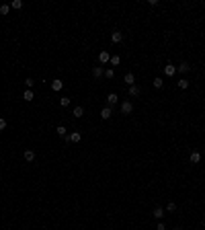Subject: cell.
Segmentation results:
<instances>
[{
  "label": "cell",
  "mask_w": 205,
  "mask_h": 230,
  "mask_svg": "<svg viewBox=\"0 0 205 230\" xmlns=\"http://www.w3.org/2000/svg\"><path fill=\"white\" fill-rule=\"evenodd\" d=\"M56 134H57V136H64V138H66V136H68V129H66L64 126H57V127H56Z\"/></svg>",
  "instance_id": "cell-16"
},
{
  "label": "cell",
  "mask_w": 205,
  "mask_h": 230,
  "mask_svg": "<svg viewBox=\"0 0 205 230\" xmlns=\"http://www.w3.org/2000/svg\"><path fill=\"white\" fill-rule=\"evenodd\" d=\"M189 70H191V66H189L187 62H182V64H179V66H176V72H181V74H187Z\"/></svg>",
  "instance_id": "cell-8"
},
{
  "label": "cell",
  "mask_w": 205,
  "mask_h": 230,
  "mask_svg": "<svg viewBox=\"0 0 205 230\" xmlns=\"http://www.w3.org/2000/svg\"><path fill=\"white\" fill-rule=\"evenodd\" d=\"M123 80H125L127 84H129V86H133V84H136V76H133L131 72H127L125 76H123Z\"/></svg>",
  "instance_id": "cell-9"
},
{
  "label": "cell",
  "mask_w": 205,
  "mask_h": 230,
  "mask_svg": "<svg viewBox=\"0 0 205 230\" xmlns=\"http://www.w3.org/2000/svg\"><path fill=\"white\" fill-rule=\"evenodd\" d=\"M121 39H123V33H121V31H113V35H111V41H113V43H119Z\"/></svg>",
  "instance_id": "cell-10"
},
{
  "label": "cell",
  "mask_w": 205,
  "mask_h": 230,
  "mask_svg": "<svg viewBox=\"0 0 205 230\" xmlns=\"http://www.w3.org/2000/svg\"><path fill=\"white\" fill-rule=\"evenodd\" d=\"M62 86H64V82H62V80H60V78H56V80H54V82H51V89H54V91H62Z\"/></svg>",
  "instance_id": "cell-11"
},
{
  "label": "cell",
  "mask_w": 205,
  "mask_h": 230,
  "mask_svg": "<svg viewBox=\"0 0 205 230\" xmlns=\"http://www.w3.org/2000/svg\"><path fill=\"white\" fill-rule=\"evenodd\" d=\"M66 140H68V142H72V144H78L80 140H82V134H80V132H72V134H68V136H66Z\"/></svg>",
  "instance_id": "cell-1"
},
{
  "label": "cell",
  "mask_w": 205,
  "mask_h": 230,
  "mask_svg": "<svg viewBox=\"0 0 205 230\" xmlns=\"http://www.w3.org/2000/svg\"><path fill=\"white\" fill-rule=\"evenodd\" d=\"M133 111V103L131 101H125V103H121V113L123 115H129Z\"/></svg>",
  "instance_id": "cell-2"
},
{
  "label": "cell",
  "mask_w": 205,
  "mask_h": 230,
  "mask_svg": "<svg viewBox=\"0 0 205 230\" xmlns=\"http://www.w3.org/2000/svg\"><path fill=\"white\" fill-rule=\"evenodd\" d=\"M191 162H193V164L201 162V152H191Z\"/></svg>",
  "instance_id": "cell-15"
},
{
  "label": "cell",
  "mask_w": 205,
  "mask_h": 230,
  "mask_svg": "<svg viewBox=\"0 0 205 230\" xmlns=\"http://www.w3.org/2000/svg\"><path fill=\"white\" fill-rule=\"evenodd\" d=\"M111 115H113V109H111V107H102L101 109V117L102 119H111Z\"/></svg>",
  "instance_id": "cell-4"
},
{
  "label": "cell",
  "mask_w": 205,
  "mask_h": 230,
  "mask_svg": "<svg viewBox=\"0 0 205 230\" xmlns=\"http://www.w3.org/2000/svg\"><path fill=\"white\" fill-rule=\"evenodd\" d=\"M174 230H181V228H174Z\"/></svg>",
  "instance_id": "cell-30"
},
{
  "label": "cell",
  "mask_w": 205,
  "mask_h": 230,
  "mask_svg": "<svg viewBox=\"0 0 205 230\" xmlns=\"http://www.w3.org/2000/svg\"><path fill=\"white\" fill-rule=\"evenodd\" d=\"M156 230H166V226H164V222H158V226H156Z\"/></svg>",
  "instance_id": "cell-28"
},
{
  "label": "cell",
  "mask_w": 205,
  "mask_h": 230,
  "mask_svg": "<svg viewBox=\"0 0 205 230\" xmlns=\"http://www.w3.org/2000/svg\"><path fill=\"white\" fill-rule=\"evenodd\" d=\"M11 8H17V11H19V8H23V2H21V0H14V2L11 4Z\"/></svg>",
  "instance_id": "cell-21"
},
{
  "label": "cell",
  "mask_w": 205,
  "mask_h": 230,
  "mask_svg": "<svg viewBox=\"0 0 205 230\" xmlns=\"http://www.w3.org/2000/svg\"><path fill=\"white\" fill-rule=\"evenodd\" d=\"M99 62H101V64H107V62H111V56H109V51H101V54H99Z\"/></svg>",
  "instance_id": "cell-7"
},
{
  "label": "cell",
  "mask_w": 205,
  "mask_h": 230,
  "mask_svg": "<svg viewBox=\"0 0 205 230\" xmlns=\"http://www.w3.org/2000/svg\"><path fill=\"white\" fill-rule=\"evenodd\" d=\"M102 74H105V72H102L101 66H94V68H92V76H94V78H101Z\"/></svg>",
  "instance_id": "cell-14"
},
{
  "label": "cell",
  "mask_w": 205,
  "mask_h": 230,
  "mask_svg": "<svg viewBox=\"0 0 205 230\" xmlns=\"http://www.w3.org/2000/svg\"><path fill=\"white\" fill-rule=\"evenodd\" d=\"M113 76H115V70H113V68L105 70V78H113Z\"/></svg>",
  "instance_id": "cell-23"
},
{
  "label": "cell",
  "mask_w": 205,
  "mask_h": 230,
  "mask_svg": "<svg viewBox=\"0 0 205 230\" xmlns=\"http://www.w3.org/2000/svg\"><path fill=\"white\" fill-rule=\"evenodd\" d=\"M154 86H156V89H162V86H164V80H162V78H154Z\"/></svg>",
  "instance_id": "cell-22"
},
{
  "label": "cell",
  "mask_w": 205,
  "mask_h": 230,
  "mask_svg": "<svg viewBox=\"0 0 205 230\" xmlns=\"http://www.w3.org/2000/svg\"><path fill=\"white\" fill-rule=\"evenodd\" d=\"M25 84H27V89H33V86H35V80H33V78H27V80H25Z\"/></svg>",
  "instance_id": "cell-26"
},
{
  "label": "cell",
  "mask_w": 205,
  "mask_h": 230,
  "mask_svg": "<svg viewBox=\"0 0 205 230\" xmlns=\"http://www.w3.org/2000/svg\"><path fill=\"white\" fill-rule=\"evenodd\" d=\"M107 103H109V107H113V105H117V103H119V97H117L115 92H111V95L107 97Z\"/></svg>",
  "instance_id": "cell-6"
},
{
  "label": "cell",
  "mask_w": 205,
  "mask_h": 230,
  "mask_svg": "<svg viewBox=\"0 0 205 230\" xmlns=\"http://www.w3.org/2000/svg\"><path fill=\"white\" fill-rule=\"evenodd\" d=\"M176 84H179V89H182V91H185V89L189 86V80H187V78H181V80L176 82Z\"/></svg>",
  "instance_id": "cell-19"
},
{
  "label": "cell",
  "mask_w": 205,
  "mask_h": 230,
  "mask_svg": "<svg viewBox=\"0 0 205 230\" xmlns=\"http://www.w3.org/2000/svg\"><path fill=\"white\" fill-rule=\"evenodd\" d=\"M176 210V204L174 201H168V206H166V212H174Z\"/></svg>",
  "instance_id": "cell-25"
},
{
  "label": "cell",
  "mask_w": 205,
  "mask_h": 230,
  "mask_svg": "<svg viewBox=\"0 0 205 230\" xmlns=\"http://www.w3.org/2000/svg\"><path fill=\"white\" fill-rule=\"evenodd\" d=\"M25 160H27V162H33L35 160V152H33V150H25Z\"/></svg>",
  "instance_id": "cell-12"
},
{
  "label": "cell",
  "mask_w": 205,
  "mask_h": 230,
  "mask_svg": "<svg viewBox=\"0 0 205 230\" xmlns=\"http://www.w3.org/2000/svg\"><path fill=\"white\" fill-rule=\"evenodd\" d=\"M4 127H6V119H2V117H0V129H4Z\"/></svg>",
  "instance_id": "cell-29"
},
{
  "label": "cell",
  "mask_w": 205,
  "mask_h": 230,
  "mask_svg": "<svg viewBox=\"0 0 205 230\" xmlns=\"http://www.w3.org/2000/svg\"><path fill=\"white\" fill-rule=\"evenodd\" d=\"M139 86H137V84H133V86H129V95H131V97H137V95H139Z\"/></svg>",
  "instance_id": "cell-18"
},
{
  "label": "cell",
  "mask_w": 205,
  "mask_h": 230,
  "mask_svg": "<svg viewBox=\"0 0 205 230\" xmlns=\"http://www.w3.org/2000/svg\"><path fill=\"white\" fill-rule=\"evenodd\" d=\"M23 99L27 101V103H29V101H33V99H35L33 91H31V89H27V91H25V95H23Z\"/></svg>",
  "instance_id": "cell-13"
},
{
  "label": "cell",
  "mask_w": 205,
  "mask_h": 230,
  "mask_svg": "<svg viewBox=\"0 0 205 230\" xmlns=\"http://www.w3.org/2000/svg\"><path fill=\"white\" fill-rule=\"evenodd\" d=\"M164 74H166L168 78H172V76L176 74V66H172V64H166V66H164Z\"/></svg>",
  "instance_id": "cell-3"
},
{
  "label": "cell",
  "mask_w": 205,
  "mask_h": 230,
  "mask_svg": "<svg viewBox=\"0 0 205 230\" xmlns=\"http://www.w3.org/2000/svg\"><path fill=\"white\" fill-rule=\"evenodd\" d=\"M119 64V56H111V66H117Z\"/></svg>",
  "instance_id": "cell-27"
},
{
  "label": "cell",
  "mask_w": 205,
  "mask_h": 230,
  "mask_svg": "<svg viewBox=\"0 0 205 230\" xmlns=\"http://www.w3.org/2000/svg\"><path fill=\"white\" fill-rule=\"evenodd\" d=\"M72 115H74V117L78 119V117H82V115H84V109H82V107H74V111H72Z\"/></svg>",
  "instance_id": "cell-17"
},
{
  "label": "cell",
  "mask_w": 205,
  "mask_h": 230,
  "mask_svg": "<svg viewBox=\"0 0 205 230\" xmlns=\"http://www.w3.org/2000/svg\"><path fill=\"white\" fill-rule=\"evenodd\" d=\"M60 105H62V107H68V105H70V99H68V97H62V99H60Z\"/></svg>",
  "instance_id": "cell-24"
},
{
  "label": "cell",
  "mask_w": 205,
  "mask_h": 230,
  "mask_svg": "<svg viewBox=\"0 0 205 230\" xmlns=\"http://www.w3.org/2000/svg\"><path fill=\"white\" fill-rule=\"evenodd\" d=\"M8 12H11V6H8V4H2V6H0V14H8Z\"/></svg>",
  "instance_id": "cell-20"
},
{
  "label": "cell",
  "mask_w": 205,
  "mask_h": 230,
  "mask_svg": "<svg viewBox=\"0 0 205 230\" xmlns=\"http://www.w3.org/2000/svg\"><path fill=\"white\" fill-rule=\"evenodd\" d=\"M152 216H154L156 220H162V218H164V207H154Z\"/></svg>",
  "instance_id": "cell-5"
}]
</instances>
